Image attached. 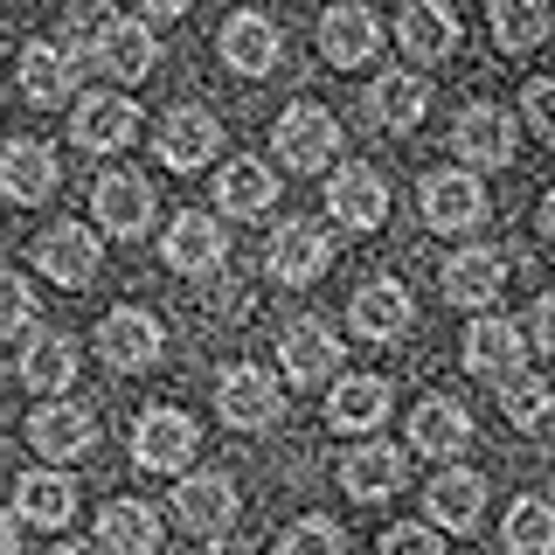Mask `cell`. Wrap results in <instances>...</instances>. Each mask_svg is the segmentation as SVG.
Returning a JSON list of instances; mask_svg holds the SVG:
<instances>
[{"label": "cell", "mask_w": 555, "mask_h": 555, "mask_svg": "<svg viewBox=\"0 0 555 555\" xmlns=\"http://www.w3.org/2000/svg\"><path fill=\"white\" fill-rule=\"evenodd\" d=\"M382 416H389V382H382V375H340L334 396H326V424H334V430L369 438Z\"/></svg>", "instance_id": "cell-29"}, {"label": "cell", "mask_w": 555, "mask_h": 555, "mask_svg": "<svg viewBox=\"0 0 555 555\" xmlns=\"http://www.w3.org/2000/svg\"><path fill=\"white\" fill-rule=\"evenodd\" d=\"M334 264V243H326L320 222H278V236L264 243V271L278 285H312Z\"/></svg>", "instance_id": "cell-11"}, {"label": "cell", "mask_w": 555, "mask_h": 555, "mask_svg": "<svg viewBox=\"0 0 555 555\" xmlns=\"http://www.w3.org/2000/svg\"><path fill=\"white\" fill-rule=\"evenodd\" d=\"M202 451V430L188 410H146L132 430V459L146 465V473H188Z\"/></svg>", "instance_id": "cell-3"}, {"label": "cell", "mask_w": 555, "mask_h": 555, "mask_svg": "<svg viewBox=\"0 0 555 555\" xmlns=\"http://www.w3.org/2000/svg\"><path fill=\"white\" fill-rule=\"evenodd\" d=\"M375 49H382V22L361 8V0H340V8L320 14V56L334 69H361Z\"/></svg>", "instance_id": "cell-18"}, {"label": "cell", "mask_w": 555, "mask_h": 555, "mask_svg": "<svg viewBox=\"0 0 555 555\" xmlns=\"http://www.w3.org/2000/svg\"><path fill=\"white\" fill-rule=\"evenodd\" d=\"M334 153H340V118L334 112H320V104H292V112L278 118V160H285V167L320 173V167H334Z\"/></svg>", "instance_id": "cell-6"}, {"label": "cell", "mask_w": 555, "mask_h": 555, "mask_svg": "<svg viewBox=\"0 0 555 555\" xmlns=\"http://www.w3.org/2000/svg\"><path fill=\"white\" fill-rule=\"evenodd\" d=\"M35 271L56 278L63 292H83L98 278V236L83 230V222H56V230L35 236Z\"/></svg>", "instance_id": "cell-15"}, {"label": "cell", "mask_w": 555, "mask_h": 555, "mask_svg": "<svg viewBox=\"0 0 555 555\" xmlns=\"http://www.w3.org/2000/svg\"><path fill=\"white\" fill-rule=\"evenodd\" d=\"M424 507H430V528L465 534V528H479V514H486V479H479V473H459V465H451V473L430 479Z\"/></svg>", "instance_id": "cell-27"}, {"label": "cell", "mask_w": 555, "mask_h": 555, "mask_svg": "<svg viewBox=\"0 0 555 555\" xmlns=\"http://www.w3.org/2000/svg\"><path fill=\"white\" fill-rule=\"evenodd\" d=\"M340 486L354 500H389L396 486H403V451L396 444H354L340 459Z\"/></svg>", "instance_id": "cell-33"}, {"label": "cell", "mask_w": 555, "mask_h": 555, "mask_svg": "<svg viewBox=\"0 0 555 555\" xmlns=\"http://www.w3.org/2000/svg\"><path fill=\"white\" fill-rule=\"evenodd\" d=\"M326 208H334V222H347V230H375V222H389V181L375 167H340L326 181Z\"/></svg>", "instance_id": "cell-22"}, {"label": "cell", "mask_w": 555, "mask_h": 555, "mask_svg": "<svg viewBox=\"0 0 555 555\" xmlns=\"http://www.w3.org/2000/svg\"><path fill=\"white\" fill-rule=\"evenodd\" d=\"M451 139H459V153L473 167H507L520 132H514V112H500V104H465L459 126H451Z\"/></svg>", "instance_id": "cell-19"}, {"label": "cell", "mask_w": 555, "mask_h": 555, "mask_svg": "<svg viewBox=\"0 0 555 555\" xmlns=\"http://www.w3.org/2000/svg\"><path fill=\"white\" fill-rule=\"evenodd\" d=\"M160 347H167V334H160V320H153L146 306H112L98 320V361H104V369H118V375L153 369Z\"/></svg>", "instance_id": "cell-2"}, {"label": "cell", "mask_w": 555, "mask_h": 555, "mask_svg": "<svg viewBox=\"0 0 555 555\" xmlns=\"http://www.w3.org/2000/svg\"><path fill=\"white\" fill-rule=\"evenodd\" d=\"M22 382L28 389H69L77 382V347H69V334H28Z\"/></svg>", "instance_id": "cell-36"}, {"label": "cell", "mask_w": 555, "mask_h": 555, "mask_svg": "<svg viewBox=\"0 0 555 555\" xmlns=\"http://www.w3.org/2000/svg\"><path fill=\"white\" fill-rule=\"evenodd\" d=\"M500 285H507V257H500V250H459L444 264V299L451 306L486 312V306L500 299Z\"/></svg>", "instance_id": "cell-30"}, {"label": "cell", "mask_w": 555, "mask_h": 555, "mask_svg": "<svg viewBox=\"0 0 555 555\" xmlns=\"http://www.w3.org/2000/svg\"><path fill=\"white\" fill-rule=\"evenodd\" d=\"M479 216H486V188H479V173H465V167L424 173V222H430L438 236L473 230Z\"/></svg>", "instance_id": "cell-14"}, {"label": "cell", "mask_w": 555, "mask_h": 555, "mask_svg": "<svg viewBox=\"0 0 555 555\" xmlns=\"http://www.w3.org/2000/svg\"><path fill=\"white\" fill-rule=\"evenodd\" d=\"M500 416H507L514 430H542L548 416H555V389L542 375H514L507 389H500Z\"/></svg>", "instance_id": "cell-37"}, {"label": "cell", "mask_w": 555, "mask_h": 555, "mask_svg": "<svg viewBox=\"0 0 555 555\" xmlns=\"http://www.w3.org/2000/svg\"><path fill=\"white\" fill-rule=\"evenodd\" d=\"M486 22H493L500 56H528L548 42V0H486Z\"/></svg>", "instance_id": "cell-34"}, {"label": "cell", "mask_w": 555, "mask_h": 555, "mask_svg": "<svg viewBox=\"0 0 555 555\" xmlns=\"http://www.w3.org/2000/svg\"><path fill=\"white\" fill-rule=\"evenodd\" d=\"M278 555H347V534L334 528V520H292L285 534H278Z\"/></svg>", "instance_id": "cell-38"}, {"label": "cell", "mask_w": 555, "mask_h": 555, "mask_svg": "<svg viewBox=\"0 0 555 555\" xmlns=\"http://www.w3.org/2000/svg\"><path fill=\"white\" fill-rule=\"evenodd\" d=\"M91 216H98L118 243L146 236V222H153V181H146V173H132V167L98 173V188H91Z\"/></svg>", "instance_id": "cell-5"}, {"label": "cell", "mask_w": 555, "mask_h": 555, "mask_svg": "<svg viewBox=\"0 0 555 555\" xmlns=\"http://www.w3.org/2000/svg\"><path fill=\"white\" fill-rule=\"evenodd\" d=\"M520 112H528V126L542 139H555V77H534L528 98H520Z\"/></svg>", "instance_id": "cell-41"}, {"label": "cell", "mask_w": 555, "mask_h": 555, "mask_svg": "<svg viewBox=\"0 0 555 555\" xmlns=\"http://www.w3.org/2000/svg\"><path fill=\"white\" fill-rule=\"evenodd\" d=\"M285 375L292 382H334L340 375V334L326 320H292L285 326Z\"/></svg>", "instance_id": "cell-28"}, {"label": "cell", "mask_w": 555, "mask_h": 555, "mask_svg": "<svg viewBox=\"0 0 555 555\" xmlns=\"http://www.w3.org/2000/svg\"><path fill=\"white\" fill-rule=\"evenodd\" d=\"M173 520L202 542H222L236 528V479L230 473H188L181 493H173Z\"/></svg>", "instance_id": "cell-4"}, {"label": "cell", "mask_w": 555, "mask_h": 555, "mask_svg": "<svg viewBox=\"0 0 555 555\" xmlns=\"http://www.w3.org/2000/svg\"><path fill=\"white\" fill-rule=\"evenodd\" d=\"M0 334L28 340V278L22 271H0Z\"/></svg>", "instance_id": "cell-40"}, {"label": "cell", "mask_w": 555, "mask_h": 555, "mask_svg": "<svg viewBox=\"0 0 555 555\" xmlns=\"http://www.w3.org/2000/svg\"><path fill=\"white\" fill-rule=\"evenodd\" d=\"M22 528H28L22 514H8V520H0V555H22Z\"/></svg>", "instance_id": "cell-44"}, {"label": "cell", "mask_w": 555, "mask_h": 555, "mask_svg": "<svg viewBox=\"0 0 555 555\" xmlns=\"http://www.w3.org/2000/svg\"><path fill=\"white\" fill-rule=\"evenodd\" d=\"M222 257H230V236H222L216 216H202V208H181V216L167 222V264L181 271V278L222 271Z\"/></svg>", "instance_id": "cell-16"}, {"label": "cell", "mask_w": 555, "mask_h": 555, "mask_svg": "<svg viewBox=\"0 0 555 555\" xmlns=\"http://www.w3.org/2000/svg\"><path fill=\"white\" fill-rule=\"evenodd\" d=\"M465 444H473V416H465V403H451V396L416 403V416H410V451H424V459H459Z\"/></svg>", "instance_id": "cell-24"}, {"label": "cell", "mask_w": 555, "mask_h": 555, "mask_svg": "<svg viewBox=\"0 0 555 555\" xmlns=\"http://www.w3.org/2000/svg\"><path fill=\"white\" fill-rule=\"evenodd\" d=\"M56 555H91V548H56Z\"/></svg>", "instance_id": "cell-46"}, {"label": "cell", "mask_w": 555, "mask_h": 555, "mask_svg": "<svg viewBox=\"0 0 555 555\" xmlns=\"http://www.w3.org/2000/svg\"><path fill=\"white\" fill-rule=\"evenodd\" d=\"M424 112H430V91H424V77H410V69H389V77L369 83V118L382 132H410Z\"/></svg>", "instance_id": "cell-32"}, {"label": "cell", "mask_w": 555, "mask_h": 555, "mask_svg": "<svg viewBox=\"0 0 555 555\" xmlns=\"http://www.w3.org/2000/svg\"><path fill=\"white\" fill-rule=\"evenodd\" d=\"M153 153H160V167L173 173H195L222 153V126L202 112V104H181V112L160 118V132H153Z\"/></svg>", "instance_id": "cell-9"}, {"label": "cell", "mask_w": 555, "mask_h": 555, "mask_svg": "<svg viewBox=\"0 0 555 555\" xmlns=\"http://www.w3.org/2000/svg\"><path fill=\"white\" fill-rule=\"evenodd\" d=\"M28 444L42 451L49 465H69V459H83V451L98 444V416L83 403H42L28 416Z\"/></svg>", "instance_id": "cell-17"}, {"label": "cell", "mask_w": 555, "mask_h": 555, "mask_svg": "<svg viewBox=\"0 0 555 555\" xmlns=\"http://www.w3.org/2000/svg\"><path fill=\"white\" fill-rule=\"evenodd\" d=\"M216 202H222V216H264L278 202V173L257 160V153H236V160L216 173Z\"/></svg>", "instance_id": "cell-31"}, {"label": "cell", "mask_w": 555, "mask_h": 555, "mask_svg": "<svg viewBox=\"0 0 555 555\" xmlns=\"http://www.w3.org/2000/svg\"><path fill=\"white\" fill-rule=\"evenodd\" d=\"M520 354H528V326H514L507 312H479V320L465 326V369L500 382V389L520 375Z\"/></svg>", "instance_id": "cell-7"}, {"label": "cell", "mask_w": 555, "mask_h": 555, "mask_svg": "<svg viewBox=\"0 0 555 555\" xmlns=\"http://www.w3.org/2000/svg\"><path fill=\"white\" fill-rule=\"evenodd\" d=\"M188 8H195V0H139V14H146V22H181Z\"/></svg>", "instance_id": "cell-43"}, {"label": "cell", "mask_w": 555, "mask_h": 555, "mask_svg": "<svg viewBox=\"0 0 555 555\" xmlns=\"http://www.w3.org/2000/svg\"><path fill=\"white\" fill-rule=\"evenodd\" d=\"M56 173H63L56 146H42V139H14V146L0 153V188H8V202H22V208L56 195Z\"/></svg>", "instance_id": "cell-23"}, {"label": "cell", "mask_w": 555, "mask_h": 555, "mask_svg": "<svg viewBox=\"0 0 555 555\" xmlns=\"http://www.w3.org/2000/svg\"><path fill=\"white\" fill-rule=\"evenodd\" d=\"M542 236L555 243V195H542Z\"/></svg>", "instance_id": "cell-45"}, {"label": "cell", "mask_w": 555, "mask_h": 555, "mask_svg": "<svg viewBox=\"0 0 555 555\" xmlns=\"http://www.w3.org/2000/svg\"><path fill=\"white\" fill-rule=\"evenodd\" d=\"M91 63L112 83H139L153 69V28L146 22H126V14H104V22L91 28Z\"/></svg>", "instance_id": "cell-13"}, {"label": "cell", "mask_w": 555, "mask_h": 555, "mask_svg": "<svg viewBox=\"0 0 555 555\" xmlns=\"http://www.w3.org/2000/svg\"><path fill=\"white\" fill-rule=\"evenodd\" d=\"M216 410H222V424H236V430H271L278 416H285V389H278L271 369L236 361V369H222V382H216Z\"/></svg>", "instance_id": "cell-1"}, {"label": "cell", "mask_w": 555, "mask_h": 555, "mask_svg": "<svg viewBox=\"0 0 555 555\" xmlns=\"http://www.w3.org/2000/svg\"><path fill=\"white\" fill-rule=\"evenodd\" d=\"M98 548L104 555H153L160 548V514L146 500H104L98 507Z\"/></svg>", "instance_id": "cell-25"}, {"label": "cell", "mask_w": 555, "mask_h": 555, "mask_svg": "<svg viewBox=\"0 0 555 555\" xmlns=\"http://www.w3.org/2000/svg\"><path fill=\"white\" fill-rule=\"evenodd\" d=\"M528 340L555 361V292H542V299H534V312H528Z\"/></svg>", "instance_id": "cell-42"}, {"label": "cell", "mask_w": 555, "mask_h": 555, "mask_svg": "<svg viewBox=\"0 0 555 555\" xmlns=\"http://www.w3.org/2000/svg\"><path fill=\"white\" fill-rule=\"evenodd\" d=\"M416 320V299L403 278H369V285L354 292V306H347V326H354L361 340H403Z\"/></svg>", "instance_id": "cell-12"}, {"label": "cell", "mask_w": 555, "mask_h": 555, "mask_svg": "<svg viewBox=\"0 0 555 555\" xmlns=\"http://www.w3.org/2000/svg\"><path fill=\"white\" fill-rule=\"evenodd\" d=\"M69 132H77V146H91V153H118V146H132V132H139V104L126 91H83L77 98V112H69Z\"/></svg>", "instance_id": "cell-8"}, {"label": "cell", "mask_w": 555, "mask_h": 555, "mask_svg": "<svg viewBox=\"0 0 555 555\" xmlns=\"http://www.w3.org/2000/svg\"><path fill=\"white\" fill-rule=\"evenodd\" d=\"M382 555H444V534L430 520H396L382 528Z\"/></svg>", "instance_id": "cell-39"}, {"label": "cell", "mask_w": 555, "mask_h": 555, "mask_svg": "<svg viewBox=\"0 0 555 555\" xmlns=\"http://www.w3.org/2000/svg\"><path fill=\"white\" fill-rule=\"evenodd\" d=\"M459 14L444 8V0H410L403 8V22H396V42H403V56L416 63H444V56H459Z\"/></svg>", "instance_id": "cell-21"}, {"label": "cell", "mask_w": 555, "mask_h": 555, "mask_svg": "<svg viewBox=\"0 0 555 555\" xmlns=\"http://www.w3.org/2000/svg\"><path fill=\"white\" fill-rule=\"evenodd\" d=\"M278 49H285V35H278L271 14L243 8L222 22V63L236 69V77H264V69H278Z\"/></svg>", "instance_id": "cell-20"}, {"label": "cell", "mask_w": 555, "mask_h": 555, "mask_svg": "<svg viewBox=\"0 0 555 555\" xmlns=\"http://www.w3.org/2000/svg\"><path fill=\"white\" fill-rule=\"evenodd\" d=\"M77 69H83L77 49L35 35V42H22V56H14V83H22L28 104H63L69 91H77Z\"/></svg>", "instance_id": "cell-10"}, {"label": "cell", "mask_w": 555, "mask_h": 555, "mask_svg": "<svg viewBox=\"0 0 555 555\" xmlns=\"http://www.w3.org/2000/svg\"><path fill=\"white\" fill-rule=\"evenodd\" d=\"M500 542H507V555H555V500L542 493L514 500L507 520H500Z\"/></svg>", "instance_id": "cell-35"}, {"label": "cell", "mask_w": 555, "mask_h": 555, "mask_svg": "<svg viewBox=\"0 0 555 555\" xmlns=\"http://www.w3.org/2000/svg\"><path fill=\"white\" fill-rule=\"evenodd\" d=\"M77 479L56 473V465H42V473H22L14 479V514L35 520V528H63L69 514H77Z\"/></svg>", "instance_id": "cell-26"}]
</instances>
